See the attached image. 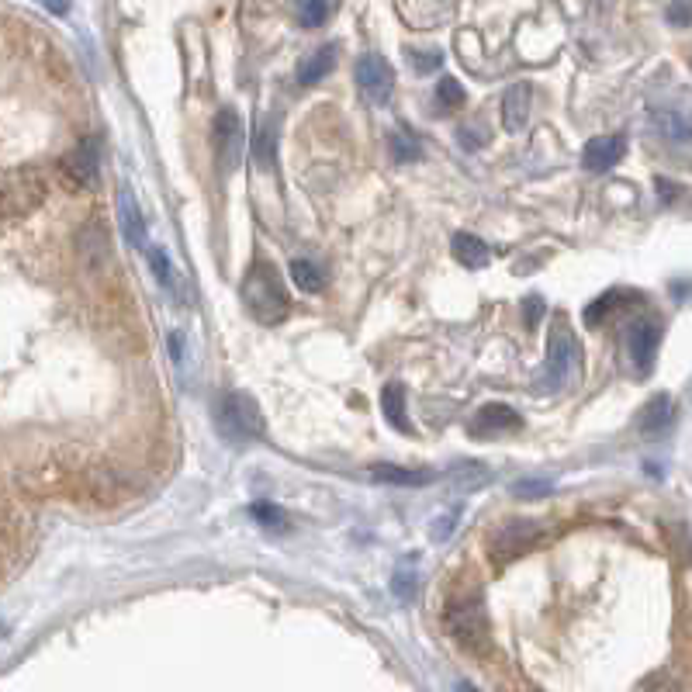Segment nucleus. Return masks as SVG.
Returning <instances> with one entry per match:
<instances>
[{"label":"nucleus","instance_id":"1","mask_svg":"<svg viewBox=\"0 0 692 692\" xmlns=\"http://www.w3.org/2000/svg\"><path fill=\"white\" fill-rule=\"evenodd\" d=\"M243 302L250 308V315L263 326H277V322L288 315L291 298L288 288H284V277L274 263L257 260L243 277Z\"/></svg>","mask_w":692,"mask_h":692},{"label":"nucleus","instance_id":"2","mask_svg":"<svg viewBox=\"0 0 692 692\" xmlns=\"http://www.w3.org/2000/svg\"><path fill=\"white\" fill-rule=\"evenodd\" d=\"M129 495V485L111 464L97 461V457H84L70 485V499L87 509H111Z\"/></svg>","mask_w":692,"mask_h":692},{"label":"nucleus","instance_id":"3","mask_svg":"<svg viewBox=\"0 0 692 692\" xmlns=\"http://www.w3.org/2000/svg\"><path fill=\"white\" fill-rule=\"evenodd\" d=\"M443 627L447 634L471 654H485L492 644V630H488V616L481 606V596H457L443 609Z\"/></svg>","mask_w":692,"mask_h":692},{"label":"nucleus","instance_id":"4","mask_svg":"<svg viewBox=\"0 0 692 692\" xmlns=\"http://www.w3.org/2000/svg\"><path fill=\"white\" fill-rule=\"evenodd\" d=\"M45 194V177L39 170H14L7 177H0V225H11V222H21L42 208Z\"/></svg>","mask_w":692,"mask_h":692},{"label":"nucleus","instance_id":"5","mask_svg":"<svg viewBox=\"0 0 692 692\" xmlns=\"http://www.w3.org/2000/svg\"><path fill=\"white\" fill-rule=\"evenodd\" d=\"M578 367H582V350L564 319H554L551 336H547V385L564 388L575 381Z\"/></svg>","mask_w":692,"mask_h":692},{"label":"nucleus","instance_id":"6","mask_svg":"<svg viewBox=\"0 0 692 692\" xmlns=\"http://www.w3.org/2000/svg\"><path fill=\"white\" fill-rule=\"evenodd\" d=\"M218 423L236 440H257L263 433V412L246 391H225L218 402Z\"/></svg>","mask_w":692,"mask_h":692},{"label":"nucleus","instance_id":"7","mask_svg":"<svg viewBox=\"0 0 692 692\" xmlns=\"http://www.w3.org/2000/svg\"><path fill=\"white\" fill-rule=\"evenodd\" d=\"M212 146H215V160L225 173L236 170L239 160H243V146H246V135H243V122L232 108L218 111L215 125H212Z\"/></svg>","mask_w":692,"mask_h":692},{"label":"nucleus","instance_id":"8","mask_svg":"<svg viewBox=\"0 0 692 692\" xmlns=\"http://www.w3.org/2000/svg\"><path fill=\"white\" fill-rule=\"evenodd\" d=\"M540 540V526L530 523V519H516V523L502 526V530L492 533L488 540V558L495 564H506V561H516L519 554H526L533 544Z\"/></svg>","mask_w":692,"mask_h":692},{"label":"nucleus","instance_id":"9","mask_svg":"<svg viewBox=\"0 0 692 692\" xmlns=\"http://www.w3.org/2000/svg\"><path fill=\"white\" fill-rule=\"evenodd\" d=\"M97 173H101V156H97L94 142H80L77 149H70V153L59 160V177H63L73 191H94Z\"/></svg>","mask_w":692,"mask_h":692},{"label":"nucleus","instance_id":"10","mask_svg":"<svg viewBox=\"0 0 692 692\" xmlns=\"http://www.w3.org/2000/svg\"><path fill=\"white\" fill-rule=\"evenodd\" d=\"M357 87L367 101L385 104L391 97V87H395V73L381 56H360L357 59Z\"/></svg>","mask_w":692,"mask_h":692},{"label":"nucleus","instance_id":"11","mask_svg":"<svg viewBox=\"0 0 692 692\" xmlns=\"http://www.w3.org/2000/svg\"><path fill=\"white\" fill-rule=\"evenodd\" d=\"M523 426V416L513 409V405H502V402H492V405H481L471 419V433L481 436V440H492V436H506V433H516Z\"/></svg>","mask_w":692,"mask_h":692},{"label":"nucleus","instance_id":"12","mask_svg":"<svg viewBox=\"0 0 692 692\" xmlns=\"http://www.w3.org/2000/svg\"><path fill=\"white\" fill-rule=\"evenodd\" d=\"M77 253H80V260H84V267L90 270V274H97V270H108L111 267V236H108V229H104L101 222H87L84 229H80V236H77Z\"/></svg>","mask_w":692,"mask_h":692},{"label":"nucleus","instance_id":"13","mask_svg":"<svg viewBox=\"0 0 692 692\" xmlns=\"http://www.w3.org/2000/svg\"><path fill=\"white\" fill-rule=\"evenodd\" d=\"M658 340H661V329H658V322H651V319H637L634 326L627 329V353L641 374L651 371L654 353H658Z\"/></svg>","mask_w":692,"mask_h":692},{"label":"nucleus","instance_id":"14","mask_svg":"<svg viewBox=\"0 0 692 692\" xmlns=\"http://www.w3.org/2000/svg\"><path fill=\"white\" fill-rule=\"evenodd\" d=\"M623 153H627L623 135H599V139H592L589 146H585L582 167L589 173H606L623 160Z\"/></svg>","mask_w":692,"mask_h":692},{"label":"nucleus","instance_id":"15","mask_svg":"<svg viewBox=\"0 0 692 692\" xmlns=\"http://www.w3.org/2000/svg\"><path fill=\"white\" fill-rule=\"evenodd\" d=\"M336 56H340V45H333V42L322 45V49L312 52V56H305L302 63H298V84L315 87L319 80H326L336 66Z\"/></svg>","mask_w":692,"mask_h":692},{"label":"nucleus","instance_id":"16","mask_svg":"<svg viewBox=\"0 0 692 692\" xmlns=\"http://www.w3.org/2000/svg\"><path fill=\"white\" fill-rule=\"evenodd\" d=\"M526 122H530V87L516 84L502 97V125L506 132H523Z\"/></svg>","mask_w":692,"mask_h":692},{"label":"nucleus","instance_id":"17","mask_svg":"<svg viewBox=\"0 0 692 692\" xmlns=\"http://www.w3.org/2000/svg\"><path fill=\"white\" fill-rule=\"evenodd\" d=\"M118 229L125 232L132 246H146V218L139 212V201L132 198V191H122L118 194Z\"/></svg>","mask_w":692,"mask_h":692},{"label":"nucleus","instance_id":"18","mask_svg":"<svg viewBox=\"0 0 692 692\" xmlns=\"http://www.w3.org/2000/svg\"><path fill=\"white\" fill-rule=\"evenodd\" d=\"M672 419H675L672 398H668V395H654L651 402L641 409V416H637V426H641V433L658 436V433H665L668 426H672Z\"/></svg>","mask_w":692,"mask_h":692},{"label":"nucleus","instance_id":"19","mask_svg":"<svg viewBox=\"0 0 692 692\" xmlns=\"http://www.w3.org/2000/svg\"><path fill=\"white\" fill-rule=\"evenodd\" d=\"M637 302H641V295H634V291H623V288L606 291L603 298H596V302L585 308V322H589V326H603L613 312H620V308H627V305H637Z\"/></svg>","mask_w":692,"mask_h":692},{"label":"nucleus","instance_id":"20","mask_svg":"<svg viewBox=\"0 0 692 692\" xmlns=\"http://www.w3.org/2000/svg\"><path fill=\"white\" fill-rule=\"evenodd\" d=\"M274 160H277V125L274 118H267L257 132V142H253V163L270 173L274 170Z\"/></svg>","mask_w":692,"mask_h":692},{"label":"nucleus","instance_id":"21","mask_svg":"<svg viewBox=\"0 0 692 692\" xmlns=\"http://www.w3.org/2000/svg\"><path fill=\"white\" fill-rule=\"evenodd\" d=\"M291 284H298L308 295H319V291L326 288V270L315 260H295L291 263Z\"/></svg>","mask_w":692,"mask_h":692},{"label":"nucleus","instance_id":"22","mask_svg":"<svg viewBox=\"0 0 692 692\" xmlns=\"http://www.w3.org/2000/svg\"><path fill=\"white\" fill-rule=\"evenodd\" d=\"M371 478L381 481V485H430L433 475L430 471H409V468H391V464H378V468H371Z\"/></svg>","mask_w":692,"mask_h":692},{"label":"nucleus","instance_id":"23","mask_svg":"<svg viewBox=\"0 0 692 692\" xmlns=\"http://www.w3.org/2000/svg\"><path fill=\"white\" fill-rule=\"evenodd\" d=\"M454 257L464 263V267H485L488 263V246L481 243L478 236H471V232H457L454 236Z\"/></svg>","mask_w":692,"mask_h":692},{"label":"nucleus","instance_id":"24","mask_svg":"<svg viewBox=\"0 0 692 692\" xmlns=\"http://www.w3.org/2000/svg\"><path fill=\"white\" fill-rule=\"evenodd\" d=\"M381 409H385L388 423L398 426V430L409 433V412H405V391L402 385H388L385 395H381Z\"/></svg>","mask_w":692,"mask_h":692},{"label":"nucleus","instance_id":"25","mask_svg":"<svg viewBox=\"0 0 692 692\" xmlns=\"http://www.w3.org/2000/svg\"><path fill=\"white\" fill-rule=\"evenodd\" d=\"M333 7H336V0H295V14L305 28L326 25L329 14H333Z\"/></svg>","mask_w":692,"mask_h":692},{"label":"nucleus","instance_id":"26","mask_svg":"<svg viewBox=\"0 0 692 692\" xmlns=\"http://www.w3.org/2000/svg\"><path fill=\"white\" fill-rule=\"evenodd\" d=\"M149 263H153V274H156V281H160L163 288H167V291H177L180 288L167 250H160V246H156V250H149Z\"/></svg>","mask_w":692,"mask_h":692},{"label":"nucleus","instance_id":"27","mask_svg":"<svg viewBox=\"0 0 692 692\" xmlns=\"http://www.w3.org/2000/svg\"><path fill=\"white\" fill-rule=\"evenodd\" d=\"M436 101H440L443 108H461V104H464V87H461V80L443 77L440 87H436Z\"/></svg>","mask_w":692,"mask_h":692},{"label":"nucleus","instance_id":"28","mask_svg":"<svg viewBox=\"0 0 692 692\" xmlns=\"http://www.w3.org/2000/svg\"><path fill=\"white\" fill-rule=\"evenodd\" d=\"M391 156H395V160H402V163L419 160V146H416V139H412L409 132H395V135H391Z\"/></svg>","mask_w":692,"mask_h":692},{"label":"nucleus","instance_id":"29","mask_svg":"<svg viewBox=\"0 0 692 692\" xmlns=\"http://www.w3.org/2000/svg\"><path fill=\"white\" fill-rule=\"evenodd\" d=\"M457 139H461V146L464 149H481L488 142V129L485 125H461V129H457Z\"/></svg>","mask_w":692,"mask_h":692},{"label":"nucleus","instance_id":"30","mask_svg":"<svg viewBox=\"0 0 692 692\" xmlns=\"http://www.w3.org/2000/svg\"><path fill=\"white\" fill-rule=\"evenodd\" d=\"M665 18L672 21L675 28H686V25H692V0H668Z\"/></svg>","mask_w":692,"mask_h":692},{"label":"nucleus","instance_id":"31","mask_svg":"<svg viewBox=\"0 0 692 692\" xmlns=\"http://www.w3.org/2000/svg\"><path fill=\"white\" fill-rule=\"evenodd\" d=\"M409 56H412V66H416V73H433V70H440V63H443V52L440 49L409 52Z\"/></svg>","mask_w":692,"mask_h":692},{"label":"nucleus","instance_id":"32","mask_svg":"<svg viewBox=\"0 0 692 692\" xmlns=\"http://www.w3.org/2000/svg\"><path fill=\"white\" fill-rule=\"evenodd\" d=\"M250 513H253V519H260V523H267V526L284 523V513H281V509L270 506V502H253Z\"/></svg>","mask_w":692,"mask_h":692},{"label":"nucleus","instance_id":"33","mask_svg":"<svg viewBox=\"0 0 692 692\" xmlns=\"http://www.w3.org/2000/svg\"><path fill=\"white\" fill-rule=\"evenodd\" d=\"M516 492H519V495H547L551 488H547V485H530V481H523V485H516Z\"/></svg>","mask_w":692,"mask_h":692},{"label":"nucleus","instance_id":"34","mask_svg":"<svg viewBox=\"0 0 692 692\" xmlns=\"http://www.w3.org/2000/svg\"><path fill=\"white\" fill-rule=\"evenodd\" d=\"M45 7H49L52 14H66L70 11V0H42Z\"/></svg>","mask_w":692,"mask_h":692},{"label":"nucleus","instance_id":"35","mask_svg":"<svg viewBox=\"0 0 692 692\" xmlns=\"http://www.w3.org/2000/svg\"><path fill=\"white\" fill-rule=\"evenodd\" d=\"M648 692H672V686H668V682H651Z\"/></svg>","mask_w":692,"mask_h":692}]
</instances>
